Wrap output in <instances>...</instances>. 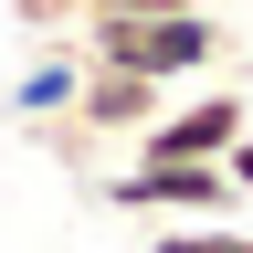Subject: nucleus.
Here are the masks:
<instances>
[{"label":"nucleus","mask_w":253,"mask_h":253,"mask_svg":"<svg viewBox=\"0 0 253 253\" xmlns=\"http://www.w3.org/2000/svg\"><path fill=\"white\" fill-rule=\"evenodd\" d=\"M221 169H232V190H243V211H253V126H243L232 148H221Z\"/></svg>","instance_id":"nucleus-8"},{"label":"nucleus","mask_w":253,"mask_h":253,"mask_svg":"<svg viewBox=\"0 0 253 253\" xmlns=\"http://www.w3.org/2000/svg\"><path fill=\"white\" fill-rule=\"evenodd\" d=\"M74 84H84V53H74V32H53V42L11 74V116H21V126H42V116L74 106Z\"/></svg>","instance_id":"nucleus-5"},{"label":"nucleus","mask_w":253,"mask_h":253,"mask_svg":"<svg viewBox=\"0 0 253 253\" xmlns=\"http://www.w3.org/2000/svg\"><path fill=\"white\" fill-rule=\"evenodd\" d=\"M137 253H253V232L243 221H158Z\"/></svg>","instance_id":"nucleus-6"},{"label":"nucleus","mask_w":253,"mask_h":253,"mask_svg":"<svg viewBox=\"0 0 253 253\" xmlns=\"http://www.w3.org/2000/svg\"><path fill=\"white\" fill-rule=\"evenodd\" d=\"M243 126H253V95H243V84H201L190 106L169 95V116L137 126V137H126V158H148V169H158V158H221Z\"/></svg>","instance_id":"nucleus-3"},{"label":"nucleus","mask_w":253,"mask_h":253,"mask_svg":"<svg viewBox=\"0 0 253 253\" xmlns=\"http://www.w3.org/2000/svg\"><path fill=\"white\" fill-rule=\"evenodd\" d=\"M106 211H126V221H243V190H232V169L221 158H126V169H106V179H84Z\"/></svg>","instance_id":"nucleus-2"},{"label":"nucleus","mask_w":253,"mask_h":253,"mask_svg":"<svg viewBox=\"0 0 253 253\" xmlns=\"http://www.w3.org/2000/svg\"><path fill=\"white\" fill-rule=\"evenodd\" d=\"M11 11H21V32H42V42L74 32V0H11Z\"/></svg>","instance_id":"nucleus-7"},{"label":"nucleus","mask_w":253,"mask_h":253,"mask_svg":"<svg viewBox=\"0 0 253 253\" xmlns=\"http://www.w3.org/2000/svg\"><path fill=\"white\" fill-rule=\"evenodd\" d=\"M74 53L84 63H126L148 84H190V74H232V32L221 11H148V21H74Z\"/></svg>","instance_id":"nucleus-1"},{"label":"nucleus","mask_w":253,"mask_h":253,"mask_svg":"<svg viewBox=\"0 0 253 253\" xmlns=\"http://www.w3.org/2000/svg\"><path fill=\"white\" fill-rule=\"evenodd\" d=\"M63 116H74L95 148H126L137 126H158V116H169V84L126 74V63H84V84H74V106H63Z\"/></svg>","instance_id":"nucleus-4"}]
</instances>
